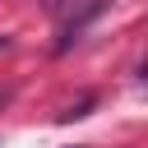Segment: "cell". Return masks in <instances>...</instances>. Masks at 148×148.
Returning <instances> with one entry per match:
<instances>
[{
    "label": "cell",
    "mask_w": 148,
    "mask_h": 148,
    "mask_svg": "<svg viewBox=\"0 0 148 148\" xmlns=\"http://www.w3.org/2000/svg\"><path fill=\"white\" fill-rule=\"evenodd\" d=\"M5 46H9V37H0V51H5Z\"/></svg>",
    "instance_id": "obj_1"
},
{
    "label": "cell",
    "mask_w": 148,
    "mask_h": 148,
    "mask_svg": "<svg viewBox=\"0 0 148 148\" xmlns=\"http://www.w3.org/2000/svg\"><path fill=\"white\" fill-rule=\"evenodd\" d=\"M5 97H9V92H5V88H0V102H5Z\"/></svg>",
    "instance_id": "obj_2"
}]
</instances>
